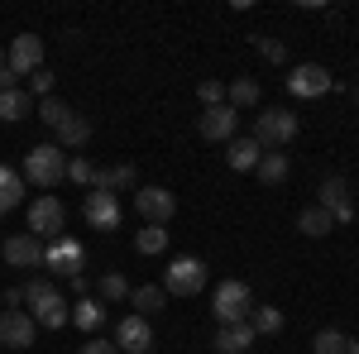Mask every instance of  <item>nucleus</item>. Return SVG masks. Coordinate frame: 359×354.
I'll use <instances>...</instances> for the list:
<instances>
[{"instance_id": "1", "label": "nucleus", "mask_w": 359, "mask_h": 354, "mask_svg": "<svg viewBox=\"0 0 359 354\" xmlns=\"http://www.w3.org/2000/svg\"><path fill=\"white\" fill-rule=\"evenodd\" d=\"M25 301H29L34 326H43V330H62L67 321H72V306L62 301V292H57L48 278H34V282H25Z\"/></svg>"}, {"instance_id": "2", "label": "nucleus", "mask_w": 359, "mask_h": 354, "mask_svg": "<svg viewBox=\"0 0 359 354\" xmlns=\"http://www.w3.org/2000/svg\"><path fill=\"white\" fill-rule=\"evenodd\" d=\"M62 177H67V154L57 144H34L25 154V182H34L39 191L57 187Z\"/></svg>"}, {"instance_id": "3", "label": "nucleus", "mask_w": 359, "mask_h": 354, "mask_svg": "<svg viewBox=\"0 0 359 354\" xmlns=\"http://www.w3.org/2000/svg\"><path fill=\"white\" fill-rule=\"evenodd\" d=\"M254 144L259 149H269V154H278L283 144H292L297 139V115L292 110H283V106H269L264 115H254Z\"/></svg>"}, {"instance_id": "4", "label": "nucleus", "mask_w": 359, "mask_h": 354, "mask_svg": "<svg viewBox=\"0 0 359 354\" xmlns=\"http://www.w3.org/2000/svg\"><path fill=\"white\" fill-rule=\"evenodd\" d=\"M211 311H216L221 326H240V321H249V311H254V292H249V282H240V278L221 282L216 297H211Z\"/></svg>"}, {"instance_id": "5", "label": "nucleus", "mask_w": 359, "mask_h": 354, "mask_svg": "<svg viewBox=\"0 0 359 354\" xmlns=\"http://www.w3.org/2000/svg\"><path fill=\"white\" fill-rule=\"evenodd\" d=\"M206 278H211V273H206L201 259H192V254H187V259H172L168 273H163V292L168 297H196V292L206 287Z\"/></svg>"}, {"instance_id": "6", "label": "nucleus", "mask_w": 359, "mask_h": 354, "mask_svg": "<svg viewBox=\"0 0 359 354\" xmlns=\"http://www.w3.org/2000/svg\"><path fill=\"white\" fill-rule=\"evenodd\" d=\"M82 264H86V249L62 230L57 240H48L43 245V268L57 273V278H82Z\"/></svg>"}, {"instance_id": "7", "label": "nucleus", "mask_w": 359, "mask_h": 354, "mask_svg": "<svg viewBox=\"0 0 359 354\" xmlns=\"http://www.w3.org/2000/svg\"><path fill=\"white\" fill-rule=\"evenodd\" d=\"M62 225H67V211H62V201L57 196H39V201H29V235H39L43 245L62 235Z\"/></svg>"}, {"instance_id": "8", "label": "nucleus", "mask_w": 359, "mask_h": 354, "mask_svg": "<svg viewBox=\"0 0 359 354\" xmlns=\"http://www.w3.org/2000/svg\"><path fill=\"white\" fill-rule=\"evenodd\" d=\"M287 91H292V96H302V101H316V96L335 91V77L321 67V62H297V67L287 72Z\"/></svg>"}, {"instance_id": "9", "label": "nucleus", "mask_w": 359, "mask_h": 354, "mask_svg": "<svg viewBox=\"0 0 359 354\" xmlns=\"http://www.w3.org/2000/svg\"><path fill=\"white\" fill-rule=\"evenodd\" d=\"M5 67L15 77H34L43 67V39L39 34H15L10 39V53H5Z\"/></svg>"}, {"instance_id": "10", "label": "nucleus", "mask_w": 359, "mask_h": 354, "mask_svg": "<svg viewBox=\"0 0 359 354\" xmlns=\"http://www.w3.org/2000/svg\"><path fill=\"white\" fill-rule=\"evenodd\" d=\"M135 211L144 216V225H168L177 216V196L168 187H135Z\"/></svg>"}, {"instance_id": "11", "label": "nucleus", "mask_w": 359, "mask_h": 354, "mask_svg": "<svg viewBox=\"0 0 359 354\" xmlns=\"http://www.w3.org/2000/svg\"><path fill=\"white\" fill-rule=\"evenodd\" d=\"M316 206L335 220V225H350L355 220V201H350V182L345 177H326L321 187H316Z\"/></svg>"}, {"instance_id": "12", "label": "nucleus", "mask_w": 359, "mask_h": 354, "mask_svg": "<svg viewBox=\"0 0 359 354\" xmlns=\"http://www.w3.org/2000/svg\"><path fill=\"white\" fill-rule=\"evenodd\" d=\"M34 335H39V326H34V316H29L25 306H5V311H0V345H10V350H29Z\"/></svg>"}, {"instance_id": "13", "label": "nucleus", "mask_w": 359, "mask_h": 354, "mask_svg": "<svg viewBox=\"0 0 359 354\" xmlns=\"http://www.w3.org/2000/svg\"><path fill=\"white\" fill-rule=\"evenodd\" d=\"M82 216H86V225H91V230H120L125 206H120V196H111V191H86Z\"/></svg>"}, {"instance_id": "14", "label": "nucleus", "mask_w": 359, "mask_h": 354, "mask_svg": "<svg viewBox=\"0 0 359 354\" xmlns=\"http://www.w3.org/2000/svg\"><path fill=\"white\" fill-rule=\"evenodd\" d=\"M235 125H240L235 106H206L196 115V130H201V139H211V144H230L235 139Z\"/></svg>"}, {"instance_id": "15", "label": "nucleus", "mask_w": 359, "mask_h": 354, "mask_svg": "<svg viewBox=\"0 0 359 354\" xmlns=\"http://www.w3.org/2000/svg\"><path fill=\"white\" fill-rule=\"evenodd\" d=\"M0 254H5L10 268H39V264H43V240L29 235V230H20V235H10V240L0 245Z\"/></svg>"}, {"instance_id": "16", "label": "nucleus", "mask_w": 359, "mask_h": 354, "mask_svg": "<svg viewBox=\"0 0 359 354\" xmlns=\"http://www.w3.org/2000/svg\"><path fill=\"white\" fill-rule=\"evenodd\" d=\"M115 345L125 354H149L154 350V326H149L144 316H125V321L115 326Z\"/></svg>"}, {"instance_id": "17", "label": "nucleus", "mask_w": 359, "mask_h": 354, "mask_svg": "<svg viewBox=\"0 0 359 354\" xmlns=\"http://www.w3.org/2000/svg\"><path fill=\"white\" fill-rule=\"evenodd\" d=\"M139 187V172L130 163H115V168H96V177H91V191H135Z\"/></svg>"}, {"instance_id": "18", "label": "nucleus", "mask_w": 359, "mask_h": 354, "mask_svg": "<svg viewBox=\"0 0 359 354\" xmlns=\"http://www.w3.org/2000/svg\"><path fill=\"white\" fill-rule=\"evenodd\" d=\"M254 326L249 321H240V326H221L216 330V354H249L254 350Z\"/></svg>"}, {"instance_id": "19", "label": "nucleus", "mask_w": 359, "mask_h": 354, "mask_svg": "<svg viewBox=\"0 0 359 354\" xmlns=\"http://www.w3.org/2000/svg\"><path fill=\"white\" fill-rule=\"evenodd\" d=\"M86 139H91V120L72 110V115H67V120L57 125V149H62V154H67V149H82Z\"/></svg>"}, {"instance_id": "20", "label": "nucleus", "mask_w": 359, "mask_h": 354, "mask_svg": "<svg viewBox=\"0 0 359 354\" xmlns=\"http://www.w3.org/2000/svg\"><path fill=\"white\" fill-rule=\"evenodd\" d=\"M25 172H15V168H5L0 163V216H5V211H15V206H20V201H25Z\"/></svg>"}, {"instance_id": "21", "label": "nucleus", "mask_w": 359, "mask_h": 354, "mask_svg": "<svg viewBox=\"0 0 359 354\" xmlns=\"http://www.w3.org/2000/svg\"><path fill=\"white\" fill-rule=\"evenodd\" d=\"M72 321H77V330L96 335V330L106 326V301H101V297H82L77 306H72Z\"/></svg>"}, {"instance_id": "22", "label": "nucleus", "mask_w": 359, "mask_h": 354, "mask_svg": "<svg viewBox=\"0 0 359 354\" xmlns=\"http://www.w3.org/2000/svg\"><path fill=\"white\" fill-rule=\"evenodd\" d=\"M225 158H230V168H235V172H254V168H259V158H264V149H259L254 139H240V135H235Z\"/></svg>"}, {"instance_id": "23", "label": "nucleus", "mask_w": 359, "mask_h": 354, "mask_svg": "<svg viewBox=\"0 0 359 354\" xmlns=\"http://www.w3.org/2000/svg\"><path fill=\"white\" fill-rule=\"evenodd\" d=\"M130 301H135V316H144V321H149V316H158V311H163L168 292H163V282H158V287L149 282V287H135V292H130Z\"/></svg>"}, {"instance_id": "24", "label": "nucleus", "mask_w": 359, "mask_h": 354, "mask_svg": "<svg viewBox=\"0 0 359 354\" xmlns=\"http://www.w3.org/2000/svg\"><path fill=\"white\" fill-rule=\"evenodd\" d=\"M225 106H235V110L259 106V82H254V77H235V82H225Z\"/></svg>"}, {"instance_id": "25", "label": "nucleus", "mask_w": 359, "mask_h": 354, "mask_svg": "<svg viewBox=\"0 0 359 354\" xmlns=\"http://www.w3.org/2000/svg\"><path fill=\"white\" fill-rule=\"evenodd\" d=\"M254 172H259V182H264V187H278V182H287L292 163H287V154H264Z\"/></svg>"}, {"instance_id": "26", "label": "nucleus", "mask_w": 359, "mask_h": 354, "mask_svg": "<svg viewBox=\"0 0 359 354\" xmlns=\"http://www.w3.org/2000/svg\"><path fill=\"white\" fill-rule=\"evenodd\" d=\"M29 110H34V96L29 91H20V86L0 91V120H25Z\"/></svg>"}, {"instance_id": "27", "label": "nucleus", "mask_w": 359, "mask_h": 354, "mask_svg": "<svg viewBox=\"0 0 359 354\" xmlns=\"http://www.w3.org/2000/svg\"><path fill=\"white\" fill-rule=\"evenodd\" d=\"M297 230H302L306 240H321V235H331V230H335V220L326 216L321 206H306L302 216H297Z\"/></svg>"}, {"instance_id": "28", "label": "nucleus", "mask_w": 359, "mask_h": 354, "mask_svg": "<svg viewBox=\"0 0 359 354\" xmlns=\"http://www.w3.org/2000/svg\"><path fill=\"white\" fill-rule=\"evenodd\" d=\"M249 326H254V335H278L287 321H283L278 306H254V311H249Z\"/></svg>"}, {"instance_id": "29", "label": "nucleus", "mask_w": 359, "mask_h": 354, "mask_svg": "<svg viewBox=\"0 0 359 354\" xmlns=\"http://www.w3.org/2000/svg\"><path fill=\"white\" fill-rule=\"evenodd\" d=\"M350 350V340H345V335H340V330H316V335H311V354H345Z\"/></svg>"}, {"instance_id": "30", "label": "nucleus", "mask_w": 359, "mask_h": 354, "mask_svg": "<svg viewBox=\"0 0 359 354\" xmlns=\"http://www.w3.org/2000/svg\"><path fill=\"white\" fill-rule=\"evenodd\" d=\"M135 249L139 254H163L168 249V230L163 225H144V230L135 235Z\"/></svg>"}, {"instance_id": "31", "label": "nucleus", "mask_w": 359, "mask_h": 354, "mask_svg": "<svg viewBox=\"0 0 359 354\" xmlns=\"http://www.w3.org/2000/svg\"><path fill=\"white\" fill-rule=\"evenodd\" d=\"M67 115H72V106H67V101H57V96H43V101H39V120H43L48 130H57Z\"/></svg>"}, {"instance_id": "32", "label": "nucleus", "mask_w": 359, "mask_h": 354, "mask_svg": "<svg viewBox=\"0 0 359 354\" xmlns=\"http://www.w3.org/2000/svg\"><path fill=\"white\" fill-rule=\"evenodd\" d=\"M130 282H125V273H106L101 278V301H130Z\"/></svg>"}, {"instance_id": "33", "label": "nucleus", "mask_w": 359, "mask_h": 354, "mask_svg": "<svg viewBox=\"0 0 359 354\" xmlns=\"http://www.w3.org/2000/svg\"><path fill=\"white\" fill-rule=\"evenodd\" d=\"M196 96H201V106H225V82L221 77H206L196 86Z\"/></svg>"}, {"instance_id": "34", "label": "nucleus", "mask_w": 359, "mask_h": 354, "mask_svg": "<svg viewBox=\"0 0 359 354\" xmlns=\"http://www.w3.org/2000/svg\"><path fill=\"white\" fill-rule=\"evenodd\" d=\"M254 48H259V57H269V62H287V48H283V39H269V34H259V39H254Z\"/></svg>"}, {"instance_id": "35", "label": "nucleus", "mask_w": 359, "mask_h": 354, "mask_svg": "<svg viewBox=\"0 0 359 354\" xmlns=\"http://www.w3.org/2000/svg\"><path fill=\"white\" fill-rule=\"evenodd\" d=\"M91 177H96V168L86 163V158H67V182H77V187H91Z\"/></svg>"}, {"instance_id": "36", "label": "nucleus", "mask_w": 359, "mask_h": 354, "mask_svg": "<svg viewBox=\"0 0 359 354\" xmlns=\"http://www.w3.org/2000/svg\"><path fill=\"white\" fill-rule=\"evenodd\" d=\"M29 96H34V101H43V96H53V72H48V67H39V72L29 77Z\"/></svg>"}, {"instance_id": "37", "label": "nucleus", "mask_w": 359, "mask_h": 354, "mask_svg": "<svg viewBox=\"0 0 359 354\" xmlns=\"http://www.w3.org/2000/svg\"><path fill=\"white\" fill-rule=\"evenodd\" d=\"M77 354H120V345H115V340H101V335H91Z\"/></svg>"}, {"instance_id": "38", "label": "nucleus", "mask_w": 359, "mask_h": 354, "mask_svg": "<svg viewBox=\"0 0 359 354\" xmlns=\"http://www.w3.org/2000/svg\"><path fill=\"white\" fill-rule=\"evenodd\" d=\"M345 354H359V345H355V340H350V350H345Z\"/></svg>"}, {"instance_id": "39", "label": "nucleus", "mask_w": 359, "mask_h": 354, "mask_svg": "<svg viewBox=\"0 0 359 354\" xmlns=\"http://www.w3.org/2000/svg\"><path fill=\"white\" fill-rule=\"evenodd\" d=\"M0 72H5V48H0Z\"/></svg>"}, {"instance_id": "40", "label": "nucleus", "mask_w": 359, "mask_h": 354, "mask_svg": "<svg viewBox=\"0 0 359 354\" xmlns=\"http://www.w3.org/2000/svg\"><path fill=\"white\" fill-rule=\"evenodd\" d=\"M355 101H359V86H355Z\"/></svg>"}]
</instances>
